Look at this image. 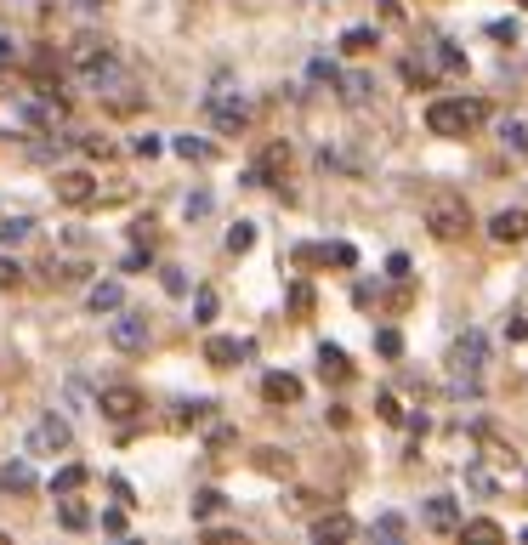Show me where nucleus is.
Returning a JSON list of instances; mask_svg holds the SVG:
<instances>
[{
    "mask_svg": "<svg viewBox=\"0 0 528 545\" xmlns=\"http://www.w3.org/2000/svg\"><path fill=\"white\" fill-rule=\"evenodd\" d=\"M483 120H489V103H477V97H438L426 108V131L432 137H472Z\"/></svg>",
    "mask_w": 528,
    "mask_h": 545,
    "instance_id": "f257e3e1",
    "label": "nucleus"
},
{
    "mask_svg": "<svg viewBox=\"0 0 528 545\" xmlns=\"http://www.w3.org/2000/svg\"><path fill=\"white\" fill-rule=\"evenodd\" d=\"M426 228H432V239L455 245L460 233L472 228V211H466V199H460V194H432V205H426Z\"/></svg>",
    "mask_w": 528,
    "mask_h": 545,
    "instance_id": "f03ea898",
    "label": "nucleus"
},
{
    "mask_svg": "<svg viewBox=\"0 0 528 545\" xmlns=\"http://www.w3.org/2000/svg\"><path fill=\"white\" fill-rule=\"evenodd\" d=\"M483 364H489V335H483V330H466V335H455V347H449V370H455L460 381H472V387H477V375H483Z\"/></svg>",
    "mask_w": 528,
    "mask_h": 545,
    "instance_id": "7ed1b4c3",
    "label": "nucleus"
},
{
    "mask_svg": "<svg viewBox=\"0 0 528 545\" xmlns=\"http://www.w3.org/2000/svg\"><path fill=\"white\" fill-rule=\"evenodd\" d=\"M205 120H211L222 137H239L250 125V108L239 103V91H211V97H205Z\"/></svg>",
    "mask_w": 528,
    "mask_h": 545,
    "instance_id": "20e7f679",
    "label": "nucleus"
},
{
    "mask_svg": "<svg viewBox=\"0 0 528 545\" xmlns=\"http://www.w3.org/2000/svg\"><path fill=\"white\" fill-rule=\"evenodd\" d=\"M74 449V426L63 415H40L29 432V455H69Z\"/></svg>",
    "mask_w": 528,
    "mask_h": 545,
    "instance_id": "39448f33",
    "label": "nucleus"
},
{
    "mask_svg": "<svg viewBox=\"0 0 528 545\" xmlns=\"http://www.w3.org/2000/svg\"><path fill=\"white\" fill-rule=\"evenodd\" d=\"M256 358V341H245V335H211L205 341V364L211 370H233V364H250Z\"/></svg>",
    "mask_w": 528,
    "mask_h": 545,
    "instance_id": "423d86ee",
    "label": "nucleus"
},
{
    "mask_svg": "<svg viewBox=\"0 0 528 545\" xmlns=\"http://www.w3.org/2000/svg\"><path fill=\"white\" fill-rule=\"evenodd\" d=\"M114 63V52H108V40L86 35V40H74V52H69V69L80 74V80H91L97 69H108Z\"/></svg>",
    "mask_w": 528,
    "mask_h": 545,
    "instance_id": "0eeeda50",
    "label": "nucleus"
},
{
    "mask_svg": "<svg viewBox=\"0 0 528 545\" xmlns=\"http://www.w3.org/2000/svg\"><path fill=\"white\" fill-rule=\"evenodd\" d=\"M97 409H103L108 421H137L142 415V392L137 387H103L97 392Z\"/></svg>",
    "mask_w": 528,
    "mask_h": 545,
    "instance_id": "6e6552de",
    "label": "nucleus"
},
{
    "mask_svg": "<svg viewBox=\"0 0 528 545\" xmlns=\"http://www.w3.org/2000/svg\"><path fill=\"white\" fill-rule=\"evenodd\" d=\"M108 347H120V352H142V347H148V318L120 313L114 324H108Z\"/></svg>",
    "mask_w": 528,
    "mask_h": 545,
    "instance_id": "1a4fd4ad",
    "label": "nucleus"
},
{
    "mask_svg": "<svg viewBox=\"0 0 528 545\" xmlns=\"http://www.w3.org/2000/svg\"><path fill=\"white\" fill-rule=\"evenodd\" d=\"M57 199H63V205H74V211H80V205H91V199H97L91 171H57Z\"/></svg>",
    "mask_w": 528,
    "mask_h": 545,
    "instance_id": "9d476101",
    "label": "nucleus"
},
{
    "mask_svg": "<svg viewBox=\"0 0 528 545\" xmlns=\"http://www.w3.org/2000/svg\"><path fill=\"white\" fill-rule=\"evenodd\" d=\"M421 517H426V528H432V534H460V506L449 500V494H432Z\"/></svg>",
    "mask_w": 528,
    "mask_h": 545,
    "instance_id": "9b49d317",
    "label": "nucleus"
},
{
    "mask_svg": "<svg viewBox=\"0 0 528 545\" xmlns=\"http://www.w3.org/2000/svg\"><path fill=\"white\" fill-rule=\"evenodd\" d=\"M489 239L494 245H523L528 239V211H500L489 222Z\"/></svg>",
    "mask_w": 528,
    "mask_h": 545,
    "instance_id": "f8f14e48",
    "label": "nucleus"
},
{
    "mask_svg": "<svg viewBox=\"0 0 528 545\" xmlns=\"http://www.w3.org/2000/svg\"><path fill=\"white\" fill-rule=\"evenodd\" d=\"M86 301H91V313H120L125 307V284L120 279H97L86 290Z\"/></svg>",
    "mask_w": 528,
    "mask_h": 545,
    "instance_id": "ddd939ff",
    "label": "nucleus"
},
{
    "mask_svg": "<svg viewBox=\"0 0 528 545\" xmlns=\"http://www.w3.org/2000/svg\"><path fill=\"white\" fill-rule=\"evenodd\" d=\"M262 398H267V404H296V398H301V381L290 370H273L262 381Z\"/></svg>",
    "mask_w": 528,
    "mask_h": 545,
    "instance_id": "4468645a",
    "label": "nucleus"
},
{
    "mask_svg": "<svg viewBox=\"0 0 528 545\" xmlns=\"http://www.w3.org/2000/svg\"><path fill=\"white\" fill-rule=\"evenodd\" d=\"M352 534H358V523H352L347 511H330V517H318V523H313V540H318V545H330V540H352Z\"/></svg>",
    "mask_w": 528,
    "mask_h": 545,
    "instance_id": "2eb2a0df",
    "label": "nucleus"
},
{
    "mask_svg": "<svg viewBox=\"0 0 528 545\" xmlns=\"http://www.w3.org/2000/svg\"><path fill=\"white\" fill-rule=\"evenodd\" d=\"M318 375H324V381H335V387H341V381H352V364H347V352H341V347H330V341H324V347H318Z\"/></svg>",
    "mask_w": 528,
    "mask_h": 545,
    "instance_id": "dca6fc26",
    "label": "nucleus"
},
{
    "mask_svg": "<svg viewBox=\"0 0 528 545\" xmlns=\"http://www.w3.org/2000/svg\"><path fill=\"white\" fill-rule=\"evenodd\" d=\"M0 489H6V494L35 489V466H29V460H12V466H0Z\"/></svg>",
    "mask_w": 528,
    "mask_h": 545,
    "instance_id": "f3484780",
    "label": "nucleus"
},
{
    "mask_svg": "<svg viewBox=\"0 0 528 545\" xmlns=\"http://www.w3.org/2000/svg\"><path fill=\"white\" fill-rule=\"evenodd\" d=\"M370 91H375L370 74H341V103H347V108H364V103H370Z\"/></svg>",
    "mask_w": 528,
    "mask_h": 545,
    "instance_id": "a211bd4d",
    "label": "nucleus"
},
{
    "mask_svg": "<svg viewBox=\"0 0 528 545\" xmlns=\"http://www.w3.org/2000/svg\"><path fill=\"white\" fill-rule=\"evenodd\" d=\"M57 523L69 528V534H86V528H91V506H80V500H69V494H63V506H57Z\"/></svg>",
    "mask_w": 528,
    "mask_h": 545,
    "instance_id": "6ab92c4d",
    "label": "nucleus"
},
{
    "mask_svg": "<svg viewBox=\"0 0 528 545\" xmlns=\"http://www.w3.org/2000/svg\"><path fill=\"white\" fill-rule=\"evenodd\" d=\"M86 466H80V460H69V466H57L52 472V494H74V489H86Z\"/></svg>",
    "mask_w": 528,
    "mask_h": 545,
    "instance_id": "aec40b11",
    "label": "nucleus"
},
{
    "mask_svg": "<svg viewBox=\"0 0 528 545\" xmlns=\"http://www.w3.org/2000/svg\"><path fill=\"white\" fill-rule=\"evenodd\" d=\"M171 148H176L182 159H188V165H211V159H216V148H211L205 137H176Z\"/></svg>",
    "mask_w": 528,
    "mask_h": 545,
    "instance_id": "412c9836",
    "label": "nucleus"
},
{
    "mask_svg": "<svg viewBox=\"0 0 528 545\" xmlns=\"http://www.w3.org/2000/svg\"><path fill=\"white\" fill-rule=\"evenodd\" d=\"M460 540H506V528L494 517H472V523H460Z\"/></svg>",
    "mask_w": 528,
    "mask_h": 545,
    "instance_id": "4be33fe9",
    "label": "nucleus"
},
{
    "mask_svg": "<svg viewBox=\"0 0 528 545\" xmlns=\"http://www.w3.org/2000/svg\"><path fill=\"white\" fill-rule=\"evenodd\" d=\"M500 142L511 154H528V120H500Z\"/></svg>",
    "mask_w": 528,
    "mask_h": 545,
    "instance_id": "5701e85b",
    "label": "nucleus"
},
{
    "mask_svg": "<svg viewBox=\"0 0 528 545\" xmlns=\"http://www.w3.org/2000/svg\"><path fill=\"white\" fill-rule=\"evenodd\" d=\"M211 398H194V404H176V426H199V421H211Z\"/></svg>",
    "mask_w": 528,
    "mask_h": 545,
    "instance_id": "b1692460",
    "label": "nucleus"
},
{
    "mask_svg": "<svg viewBox=\"0 0 528 545\" xmlns=\"http://www.w3.org/2000/svg\"><path fill=\"white\" fill-rule=\"evenodd\" d=\"M29 233H35V222H29V216H6V222H0V245H23Z\"/></svg>",
    "mask_w": 528,
    "mask_h": 545,
    "instance_id": "393cba45",
    "label": "nucleus"
},
{
    "mask_svg": "<svg viewBox=\"0 0 528 545\" xmlns=\"http://www.w3.org/2000/svg\"><path fill=\"white\" fill-rule=\"evenodd\" d=\"M222 506H228V494H222V489H199L194 494V517H199V523H205V517H216Z\"/></svg>",
    "mask_w": 528,
    "mask_h": 545,
    "instance_id": "a878e982",
    "label": "nucleus"
},
{
    "mask_svg": "<svg viewBox=\"0 0 528 545\" xmlns=\"http://www.w3.org/2000/svg\"><path fill=\"white\" fill-rule=\"evenodd\" d=\"M341 46H347L352 57H364V52H375V29H347V35H341Z\"/></svg>",
    "mask_w": 528,
    "mask_h": 545,
    "instance_id": "bb28decb",
    "label": "nucleus"
},
{
    "mask_svg": "<svg viewBox=\"0 0 528 545\" xmlns=\"http://www.w3.org/2000/svg\"><path fill=\"white\" fill-rule=\"evenodd\" d=\"M432 63H438V69H449V74H460V69H466V52H460V46H449V40H443L438 52H432Z\"/></svg>",
    "mask_w": 528,
    "mask_h": 545,
    "instance_id": "cd10ccee",
    "label": "nucleus"
},
{
    "mask_svg": "<svg viewBox=\"0 0 528 545\" xmlns=\"http://www.w3.org/2000/svg\"><path fill=\"white\" fill-rule=\"evenodd\" d=\"M250 245H256V222H239V228H228V250H233V256H245Z\"/></svg>",
    "mask_w": 528,
    "mask_h": 545,
    "instance_id": "c85d7f7f",
    "label": "nucleus"
},
{
    "mask_svg": "<svg viewBox=\"0 0 528 545\" xmlns=\"http://www.w3.org/2000/svg\"><path fill=\"white\" fill-rule=\"evenodd\" d=\"M375 534H381V540H404V517H375Z\"/></svg>",
    "mask_w": 528,
    "mask_h": 545,
    "instance_id": "c756f323",
    "label": "nucleus"
},
{
    "mask_svg": "<svg viewBox=\"0 0 528 545\" xmlns=\"http://www.w3.org/2000/svg\"><path fill=\"white\" fill-rule=\"evenodd\" d=\"M375 409H381V421H387V426L404 421V409H398V398H392V392H381V398H375Z\"/></svg>",
    "mask_w": 528,
    "mask_h": 545,
    "instance_id": "7c9ffc66",
    "label": "nucleus"
},
{
    "mask_svg": "<svg viewBox=\"0 0 528 545\" xmlns=\"http://www.w3.org/2000/svg\"><path fill=\"white\" fill-rule=\"evenodd\" d=\"M194 313H199V324H211V318H216V290H199V296H194Z\"/></svg>",
    "mask_w": 528,
    "mask_h": 545,
    "instance_id": "2f4dec72",
    "label": "nucleus"
},
{
    "mask_svg": "<svg viewBox=\"0 0 528 545\" xmlns=\"http://www.w3.org/2000/svg\"><path fill=\"white\" fill-rule=\"evenodd\" d=\"M375 347L387 352V358H398V352H404V335H398V330H381V335H375Z\"/></svg>",
    "mask_w": 528,
    "mask_h": 545,
    "instance_id": "473e14b6",
    "label": "nucleus"
},
{
    "mask_svg": "<svg viewBox=\"0 0 528 545\" xmlns=\"http://www.w3.org/2000/svg\"><path fill=\"white\" fill-rule=\"evenodd\" d=\"M18 279H23V267L12 262V256H0V290H12Z\"/></svg>",
    "mask_w": 528,
    "mask_h": 545,
    "instance_id": "72a5a7b5",
    "label": "nucleus"
},
{
    "mask_svg": "<svg viewBox=\"0 0 528 545\" xmlns=\"http://www.w3.org/2000/svg\"><path fill=\"white\" fill-rule=\"evenodd\" d=\"M290 307H296V313H313V290H307V284H290Z\"/></svg>",
    "mask_w": 528,
    "mask_h": 545,
    "instance_id": "f704fd0d",
    "label": "nucleus"
},
{
    "mask_svg": "<svg viewBox=\"0 0 528 545\" xmlns=\"http://www.w3.org/2000/svg\"><path fill=\"white\" fill-rule=\"evenodd\" d=\"M108 494H114V500H120L125 511L137 506V500H131V483H125V477H108Z\"/></svg>",
    "mask_w": 528,
    "mask_h": 545,
    "instance_id": "c9c22d12",
    "label": "nucleus"
},
{
    "mask_svg": "<svg viewBox=\"0 0 528 545\" xmlns=\"http://www.w3.org/2000/svg\"><path fill=\"white\" fill-rule=\"evenodd\" d=\"M466 483H472V489H477V494H494V477H489V472H483V466H472V472H466Z\"/></svg>",
    "mask_w": 528,
    "mask_h": 545,
    "instance_id": "e433bc0d",
    "label": "nucleus"
},
{
    "mask_svg": "<svg viewBox=\"0 0 528 545\" xmlns=\"http://www.w3.org/2000/svg\"><path fill=\"white\" fill-rule=\"evenodd\" d=\"M159 148H165V142H159V137H154V131H148V137H137V159H154V154H159Z\"/></svg>",
    "mask_w": 528,
    "mask_h": 545,
    "instance_id": "4c0bfd02",
    "label": "nucleus"
},
{
    "mask_svg": "<svg viewBox=\"0 0 528 545\" xmlns=\"http://www.w3.org/2000/svg\"><path fill=\"white\" fill-rule=\"evenodd\" d=\"M330 262L335 267H352V262H358V250H352V245H330Z\"/></svg>",
    "mask_w": 528,
    "mask_h": 545,
    "instance_id": "58836bf2",
    "label": "nucleus"
},
{
    "mask_svg": "<svg viewBox=\"0 0 528 545\" xmlns=\"http://www.w3.org/2000/svg\"><path fill=\"white\" fill-rule=\"evenodd\" d=\"M165 290H171V296H182V290H188V279H182V267H165Z\"/></svg>",
    "mask_w": 528,
    "mask_h": 545,
    "instance_id": "ea45409f",
    "label": "nucleus"
},
{
    "mask_svg": "<svg viewBox=\"0 0 528 545\" xmlns=\"http://www.w3.org/2000/svg\"><path fill=\"white\" fill-rule=\"evenodd\" d=\"M262 472H290V460H279V449H262Z\"/></svg>",
    "mask_w": 528,
    "mask_h": 545,
    "instance_id": "a19ab883",
    "label": "nucleus"
},
{
    "mask_svg": "<svg viewBox=\"0 0 528 545\" xmlns=\"http://www.w3.org/2000/svg\"><path fill=\"white\" fill-rule=\"evenodd\" d=\"M188 216H211V194H188Z\"/></svg>",
    "mask_w": 528,
    "mask_h": 545,
    "instance_id": "79ce46f5",
    "label": "nucleus"
},
{
    "mask_svg": "<svg viewBox=\"0 0 528 545\" xmlns=\"http://www.w3.org/2000/svg\"><path fill=\"white\" fill-rule=\"evenodd\" d=\"M506 341H528V318H506Z\"/></svg>",
    "mask_w": 528,
    "mask_h": 545,
    "instance_id": "37998d69",
    "label": "nucleus"
},
{
    "mask_svg": "<svg viewBox=\"0 0 528 545\" xmlns=\"http://www.w3.org/2000/svg\"><path fill=\"white\" fill-rule=\"evenodd\" d=\"M142 267H148V250L137 245V250H131V256H125V273H142Z\"/></svg>",
    "mask_w": 528,
    "mask_h": 545,
    "instance_id": "c03bdc74",
    "label": "nucleus"
},
{
    "mask_svg": "<svg viewBox=\"0 0 528 545\" xmlns=\"http://www.w3.org/2000/svg\"><path fill=\"white\" fill-rule=\"evenodd\" d=\"M103 528H108V534H125V506H120V511H108Z\"/></svg>",
    "mask_w": 528,
    "mask_h": 545,
    "instance_id": "a18cd8bd",
    "label": "nucleus"
},
{
    "mask_svg": "<svg viewBox=\"0 0 528 545\" xmlns=\"http://www.w3.org/2000/svg\"><path fill=\"white\" fill-rule=\"evenodd\" d=\"M0 63H12V40L0 35Z\"/></svg>",
    "mask_w": 528,
    "mask_h": 545,
    "instance_id": "49530a36",
    "label": "nucleus"
},
{
    "mask_svg": "<svg viewBox=\"0 0 528 545\" xmlns=\"http://www.w3.org/2000/svg\"><path fill=\"white\" fill-rule=\"evenodd\" d=\"M381 12H387V18H398V0H381Z\"/></svg>",
    "mask_w": 528,
    "mask_h": 545,
    "instance_id": "de8ad7c7",
    "label": "nucleus"
},
{
    "mask_svg": "<svg viewBox=\"0 0 528 545\" xmlns=\"http://www.w3.org/2000/svg\"><path fill=\"white\" fill-rule=\"evenodd\" d=\"M523 12H528V0H523Z\"/></svg>",
    "mask_w": 528,
    "mask_h": 545,
    "instance_id": "09e8293b",
    "label": "nucleus"
}]
</instances>
